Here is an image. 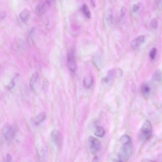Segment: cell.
<instances>
[{
	"instance_id": "cell-18",
	"label": "cell",
	"mask_w": 162,
	"mask_h": 162,
	"mask_svg": "<svg viewBox=\"0 0 162 162\" xmlns=\"http://www.w3.org/2000/svg\"><path fill=\"white\" fill-rule=\"evenodd\" d=\"M162 77V72L160 70H157L154 73L153 78L154 80L157 82L160 81Z\"/></svg>"
},
{
	"instance_id": "cell-12",
	"label": "cell",
	"mask_w": 162,
	"mask_h": 162,
	"mask_svg": "<svg viewBox=\"0 0 162 162\" xmlns=\"http://www.w3.org/2000/svg\"><path fill=\"white\" fill-rule=\"evenodd\" d=\"M95 135L99 137H103L105 136V131L104 128L102 126H96L94 133Z\"/></svg>"
},
{
	"instance_id": "cell-22",
	"label": "cell",
	"mask_w": 162,
	"mask_h": 162,
	"mask_svg": "<svg viewBox=\"0 0 162 162\" xmlns=\"http://www.w3.org/2000/svg\"><path fill=\"white\" fill-rule=\"evenodd\" d=\"M151 26L153 28H155L157 27L158 26V21L155 18L153 19L151 22Z\"/></svg>"
},
{
	"instance_id": "cell-17",
	"label": "cell",
	"mask_w": 162,
	"mask_h": 162,
	"mask_svg": "<svg viewBox=\"0 0 162 162\" xmlns=\"http://www.w3.org/2000/svg\"><path fill=\"white\" fill-rule=\"evenodd\" d=\"M82 10L86 18L88 19L91 18V13L88 5L87 4H83L82 7Z\"/></svg>"
},
{
	"instance_id": "cell-6",
	"label": "cell",
	"mask_w": 162,
	"mask_h": 162,
	"mask_svg": "<svg viewBox=\"0 0 162 162\" xmlns=\"http://www.w3.org/2000/svg\"><path fill=\"white\" fill-rule=\"evenodd\" d=\"M88 141L91 152L94 154L98 152L100 148V143L99 140L93 137L90 136Z\"/></svg>"
},
{
	"instance_id": "cell-15",
	"label": "cell",
	"mask_w": 162,
	"mask_h": 162,
	"mask_svg": "<svg viewBox=\"0 0 162 162\" xmlns=\"http://www.w3.org/2000/svg\"><path fill=\"white\" fill-rule=\"evenodd\" d=\"M38 77L39 74L37 72L35 73L31 77L30 81V86L31 89L34 90V85Z\"/></svg>"
},
{
	"instance_id": "cell-16",
	"label": "cell",
	"mask_w": 162,
	"mask_h": 162,
	"mask_svg": "<svg viewBox=\"0 0 162 162\" xmlns=\"http://www.w3.org/2000/svg\"><path fill=\"white\" fill-rule=\"evenodd\" d=\"M30 14L29 10L27 8L24 9L20 14L21 19L23 21H25L27 19Z\"/></svg>"
},
{
	"instance_id": "cell-26",
	"label": "cell",
	"mask_w": 162,
	"mask_h": 162,
	"mask_svg": "<svg viewBox=\"0 0 162 162\" xmlns=\"http://www.w3.org/2000/svg\"><path fill=\"white\" fill-rule=\"evenodd\" d=\"M12 158L11 156L9 154L7 155L5 158V162H12Z\"/></svg>"
},
{
	"instance_id": "cell-20",
	"label": "cell",
	"mask_w": 162,
	"mask_h": 162,
	"mask_svg": "<svg viewBox=\"0 0 162 162\" xmlns=\"http://www.w3.org/2000/svg\"><path fill=\"white\" fill-rule=\"evenodd\" d=\"M157 51V49L155 48H153L150 50L149 52V56L152 60L155 58Z\"/></svg>"
},
{
	"instance_id": "cell-4",
	"label": "cell",
	"mask_w": 162,
	"mask_h": 162,
	"mask_svg": "<svg viewBox=\"0 0 162 162\" xmlns=\"http://www.w3.org/2000/svg\"><path fill=\"white\" fill-rule=\"evenodd\" d=\"M38 158L39 162H45L47 158V149L45 144L42 141L38 142L36 146Z\"/></svg>"
},
{
	"instance_id": "cell-29",
	"label": "cell",
	"mask_w": 162,
	"mask_h": 162,
	"mask_svg": "<svg viewBox=\"0 0 162 162\" xmlns=\"http://www.w3.org/2000/svg\"><path fill=\"white\" fill-rule=\"evenodd\" d=\"M142 162H156L154 161L149 160V159H144L143 160Z\"/></svg>"
},
{
	"instance_id": "cell-21",
	"label": "cell",
	"mask_w": 162,
	"mask_h": 162,
	"mask_svg": "<svg viewBox=\"0 0 162 162\" xmlns=\"http://www.w3.org/2000/svg\"><path fill=\"white\" fill-rule=\"evenodd\" d=\"M49 83L48 80L46 79L43 80L42 84V88L43 90L45 92H46L49 87Z\"/></svg>"
},
{
	"instance_id": "cell-28",
	"label": "cell",
	"mask_w": 162,
	"mask_h": 162,
	"mask_svg": "<svg viewBox=\"0 0 162 162\" xmlns=\"http://www.w3.org/2000/svg\"><path fill=\"white\" fill-rule=\"evenodd\" d=\"M6 13L5 11H2L1 14V19L4 18L5 17V16H6Z\"/></svg>"
},
{
	"instance_id": "cell-8",
	"label": "cell",
	"mask_w": 162,
	"mask_h": 162,
	"mask_svg": "<svg viewBox=\"0 0 162 162\" xmlns=\"http://www.w3.org/2000/svg\"><path fill=\"white\" fill-rule=\"evenodd\" d=\"M51 137L54 143L57 146L60 145L61 142V136L60 132L54 129L51 132Z\"/></svg>"
},
{
	"instance_id": "cell-10",
	"label": "cell",
	"mask_w": 162,
	"mask_h": 162,
	"mask_svg": "<svg viewBox=\"0 0 162 162\" xmlns=\"http://www.w3.org/2000/svg\"><path fill=\"white\" fill-rule=\"evenodd\" d=\"M46 114L45 112H42L37 115L35 118L34 122L35 125H38L44 121L46 118Z\"/></svg>"
},
{
	"instance_id": "cell-7",
	"label": "cell",
	"mask_w": 162,
	"mask_h": 162,
	"mask_svg": "<svg viewBox=\"0 0 162 162\" xmlns=\"http://www.w3.org/2000/svg\"><path fill=\"white\" fill-rule=\"evenodd\" d=\"M67 65L69 69L71 72H74L76 71L77 64L73 51H70L68 53Z\"/></svg>"
},
{
	"instance_id": "cell-25",
	"label": "cell",
	"mask_w": 162,
	"mask_h": 162,
	"mask_svg": "<svg viewBox=\"0 0 162 162\" xmlns=\"http://www.w3.org/2000/svg\"><path fill=\"white\" fill-rule=\"evenodd\" d=\"M139 8V5L138 4H134L133 5L132 10L134 12H135L138 10Z\"/></svg>"
},
{
	"instance_id": "cell-11",
	"label": "cell",
	"mask_w": 162,
	"mask_h": 162,
	"mask_svg": "<svg viewBox=\"0 0 162 162\" xmlns=\"http://www.w3.org/2000/svg\"><path fill=\"white\" fill-rule=\"evenodd\" d=\"M150 88L148 85L144 84L142 87V92L143 97L145 99H147L149 96Z\"/></svg>"
},
{
	"instance_id": "cell-5",
	"label": "cell",
	"mask_w": 162,
	"mask_h": 162,
	"mask_svg": "<svg viewBox=\"0 0 162 162\" xmlns=\"http://www.w3.org/2000/svg\"><path fill=\"white\" fill-rule=\"evenodd\" d=\"M50 1H41L38 3L35 8V12L38 15H41L45 13L51 4Z\"/></svg>"
},
{
	"instance_id": "cell-27",
	"label": "cell",
	"mask_w": 162,
	"mask_h": 162,
	"mask_svg": "<svg viewBox=\"0 0 162 162\" xmlns=\"http://www.w3.org/2000/svg\"><path fill=\"white\" fill-rule=\"evenodd\" d=\"M138 38L140 42L141 43H143L145 41V36H141L138 37Z\"/></svg>"
},
{
	"instance_id": "cell-14",
	"label": "cell",
	"mask_w": 162,
	"mask_h": 162,
	"mask_svg": "<svg viewBox=\"0 0 162 162\" xmlns=\"http://www.w3.org/2000/svg\"><path fill=\"white\" fill-rule=\"evenodd\" d=\"M120 142L122 145L131 143V138L128 135H123L120 138Z\"/></svg>"
},
{
	"instance_id": "cell-19",
	"label": "cell",
	"mask_w": 162,
	"mask_h": 162,
	"mask_svg": "<svg viewBox=\"0 0 162 162\" xmlns=\"http://www.w3.org/2000/svg\"><path fill=\"white\" fill-rule=\"evenodd\" d=\"M141 42L139 41L138 37L134 39L132 42V46L134 50H137L139 47Z\"/></svg>"
},
{
	"instance_id": "cell-3",
	"label": "cell",
	"mask_w": 162,
	"mask_h": 162,
	"mask_svg": "<svg viewBox=\"0 0 162 162\" xmlns=\"http://www.w3.org/2000/svg\"><path fill=\"white\" fill-rule=\"evenodd\" d=\"M132 153V143L122 145L118 153L119 159L123 162L126 161L130 158Z\"/></svg>"
},
{
	"instance_id": "cell-23",
	"label": "cell",
	"mask_w": 162,
	"mask_h": 162,
	"mask_svg": "<svg viewBox=\"0 0 162 162\" xmlns=\"http://www.w3.org/2000/svg\"><path fill=\"white\" fill-rule=\"evenodd\" d=\"M15 85V83L14 79H13L11 81V82L7 86V88L9 90L12 89L14 87Z\"/></svg>"
},
{
	"instance_id": "cell-32",
	"label": "cell",
	"mask_w": 162,
	"mask_h": 162,
	"mask_svg": "<svg viewBox=\"0 0 162 162\" xmlns=\"http://www.w3.org/2000/svg\"></svg>"
},
{
	"instance_id": "cell-1",
	"label": "cell",
	"mask_w": 162,
	"mask_h": 162,
	"mask_svg": "<svg viewBox=\"0 0 162 162\" xmlns=\"http://www.w3.org/2000/svg\"><path fill=\"white\" fill-rule=\"evenodd\" d=\"M18 129V125L14 123L9 126H5L3 128L2 132L4 137L7 142L11 141Z\"/></svg>"
},
{
	"instance_id": "cell-31",
	"label": "cell",
	"mask_w": 162,
	"mask_h": 162,
	"mask_svg": "<svg viewBox=\"0 0 162 162\" xmlns=\"http://www.w3.org/2000/svg\"><path fill=\"white\" fill-rule=\"evenodd\" d=\"M114 162H123L122 161L120 160H116L114 161Z\"/></svg>"
},
{
	"instance_id": "cell-24",
	"label": "cell",
	"mask_w": 162,
	"mask_h": 162,
	"mask_svg": "<svg viewBox=\"0 0 162 162\" xmlns=\"http://www.w3.org/2000/svg\"><path fill=\"white\" fill-rule=\"evenodd\" d=\"M126 12V10L125 7H123L121 9V15L122 18L125 17Z\"/></svg>"
},
{
	"instance_id": "cell-13",
	"label": "cell",
	"mask_w": 162,
	"mask_h": 162,
	"mask_svg": "<svg viewBox=\"0 0 162 162\" xmlns=\"http://www.w3.org/2000/svg\"><path fill=\"white\" fill-rule=\"evenodd\" d=\"M94 80L92 77L89 76L84 78L83 83L85 87L87 88H90L93 85Z\"/></svg>"
},
{
	"instance_id": "cell-9",
	"label": "cell",
	"mask_w": 162,
	"mask_h": 162,
	"mask_svg": "<svg viewBox=\"0 0 162 162\" xmlns=\"http://www.w3.org/2000/svg\"><path fill=\"white\" fill-rule=\"evenodd\" d=\"M117 71L115 69H112L110 70L107 73V77L104 79V82L106 83H108L112 79L117 77L118 74H119Z\"/></svg>"
},
{
	"instance_id": "cell-2",
	"label": "cell",
	"mask_w": 162,
	"mask_h": 162,
	"mask_svg": "<svg viewBox=\"0 0 162 162\" xmlns=\"http://www.w3.org/2000/svg\"><path fill=\"white\" fill-rule=\"evenodd\" d=\"M152 135V126L151 123L148 120L145 121L140 130V137L143 141H148Z\"/></svg>"
},
{
	"instance_id": "cell-30",
	"label": "cell",
	"mask_w": 162,
	"mask_h": 162,
	"mask_svg": "<svg viewBox=\"0 0 162 162\" xmlns=\"http://www.w3.org/2000/svg\"><path fill=\"white\" fill-rule=\"evenodd\" d=\"M91 3L92 4V5L93 7H95V3L94 1H91Z\"/></svg>"
}]
</instances>
